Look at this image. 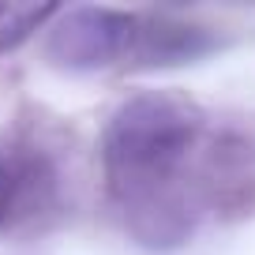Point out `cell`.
<instances>
[{
  "mask_svg": "<svg viewBox=\"0 0 255 255\" xmlns=\"http://www.w3.org/2000/svg\"><path fill=\"white\" fill-rule=\"evenodd\" d=\"M203 113L184 94L146 90L117 105L102 135L109 191L128 233L146 248H176L191 237L199 199L184 180Z\"/></svg>",
  "mask_w": 255,
  "mask_h": 255,
  "instance_id": "obj_1",
  "label": "cell"
},
{
  "mask_svg": "<svg viewBox=\"0 0 255 255\" xmlns=\"http://www.w3.org/2000/svg\"><path fill=\"white\" fill-rule=\"evenodd\" d=\"M139 19L113 8H72L60 11V23L49 30L45 53L68 72H98L131 53Z\"/></svg>",
  "mask_w": 255,
  "mask_h": 255,
  "instance_id": "obj_2",
  "label": "cell"
},
{
  "mask_svg": "<svg viewBox=\"0 0 255 255\" xmlns=\"http://www.w3.org/2000/svg\"><path fill=\"white\" fill-rule=\"evenodd\" d=\"M207 49H210V38L199 26L169 23V19H158V23L139 19V34H135L131 53L143 56L146 64H180V60H195Z\"/></svg>",
  "mask_w": 255,
  "mask_h": 255,
  "instance_id": "obj_3",
  "label": "cell"
},
{
  "mask_svg": "<svg viewBox=\"0 0 255 255\" xmlns=\"http://www.w3.org/2000/svg\"><path fill=\"white\" fill-rule=\"evenodd\" d=\"M53 15H60L56 4H8V0H0V53L19 49Z\"/></svg>",
  "mask_w": 255,
  "mask_h": 255,
  "instance_id": "obj_4",
  "label": "cell"
},
{
  "mask_svg": "<svg viewBox=\"0 0 255 255\" xmlns=\"http://www.w3.org/2000/svg\"><path fill=\"white\" fill-rule=\"evenodd\" d=\"M8 210H11V173H8V165L0 161V225H4Z\"/></svg>",
  "mask_w": 255,
  "mask_h": 255,
  "instance_id": "obj_5",
  "label": "cell"
}]
</instances>
